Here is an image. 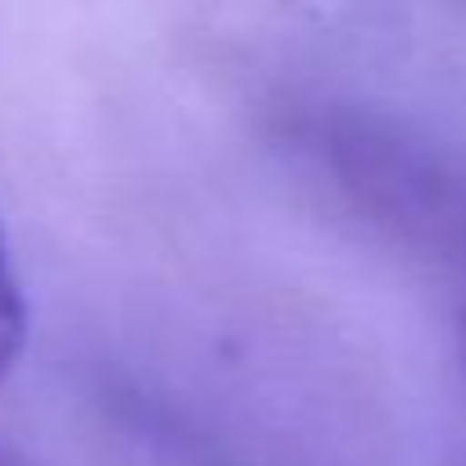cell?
I'll return each instance as SVG.
<instances>
[{"instance_id": "obj_1", "label": "cell", "mask_w": 466, "mask_h": 466, "mask_svg": "<svg viewBox=\"0 0 466 466\" xmlns=\"http://www.w3.org/2000/svg\"><path fill=\"white\" fill-rule=\"evenodd\" d=\"M307 151L366 228L439 279L452 320V361L466 389V169L366 115L311 119Z\"/></svg>"}, {"instance_id": "obj_2", "label": "cell", "mask_w": 466, "mask_h": 466, "mask_svg": "<svg viewBox=\"0 0 466 466\" xmlns=\"http://www.w3.org/2000/svg\"><path fill=\"white\" fill-rule=\"evenodd\" d=\"M28 343V298L15 270V252L5 243V228H0V380H5Z\"/></svg>"}]
</instances>
